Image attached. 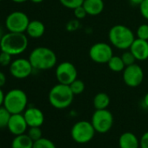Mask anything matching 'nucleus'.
I'll use <instances>...</instances> for the list:
<instances>
[{"instance_id": "f257e3e1", "label": "nucleus", "mask_w": 148, "mask_h": 148, "mask_svg": "<svg viewBox=\"0 0 148 148\" xmlns=\"http://www.w3.org/2000/svg\"><path fill=\"white\" fill-rule=\"evenodd\" d=\"M29 60L34 68L38 71H45L53 68L57 64V55L50 48L39 46L32 51Z\"/></svg>"}, {"instance_id": "f03ea898", "label": "nucleus", "mask_w": 148, "mask_h": 148, "mask_svg": "<svg viewBox=\"0 0 148 148\" xmlns=\"http://www.w3.org/2000/svg\"><path fill=\"white\" fill-rule=\"evenodd\" d=\"M28 44V38L25 33L8 32L0 41V49L1 51H5L12 56H17L25 51Z\"/></svg>"}, {"instance_id": "7ed1b4c3", "label": "nucleus", "mask_w": 148, "mask_h": 148, "mask_svg": "<svg viewBox=\"0 0 148 148\" xmlns=\"http://www.w3.org/2000/svg\"><path fill=\"white\" fill-rule=\"evenodd\" d=\"M108 38L110 44L119 50H127L135 40V34L128 26L124 25H113L109 32Z\"/></svg>"}, {"instance_id": "20e7f679", "label": "nucleus", "mask_w": 148, "mask_h": 148, "mask_svg": "<svg viewBox=\"0 0 148 148\" xmlns=\"http://www.w3.org/2000/svg\"><path fill=\"white\" fill-rule=\"evenodd\" d=\"M74 96L70 86L58 83L50 90L48 99L52 107L63 110L71 105Z\"/></svg>"}, {"instance_id": "39448f33", "label": "nucleus", "mask_w": 148, "mask_h": 148, "mask_svg": "<svg viewBox=\"0 0 148 148\" xmlns=\"http://www.w3.org/2000/svg\"><path fill=\"white\" fill-rule=\"evenodd\" d=\"M28 98L21 89H12L5 96L4 106L11 114L23 113L27 108Z\"/></svg>"}, {"instance_id": "423d86ee", "label": "nucleus", "mask_w": 148, "mask_h": 148, "mask_svg": "<svg viewBox=\"0 0 148 148\" xmlns=\"http://www.w3.org/2000/svg\"><path fill=\"white\" fill-rule=\"evenodd\" d=\"M95 129L91 122L80 120L75 123L71 129V136L72 139L78 144H86L90 142L94 135Z\"/></svg>"}, {"instance_id": "0eeeda50", "label": "nucleus", "mask_w": 148, "mask_h": 148, "mask_svg": "<svg viewBox=\"0 0 148 148\" xmlns=\"http://www.w3.org/2000/svg\"><path fill=\"white\" fill-rule=\"evenodd\" d=\"M91 123L96 132L106 133L113 125V115L107 109L95 110L92 116Z\"/></svg>"}, {"instance_id": "6e6552de", "label": "nucleus", "mask_w": 148, "mask_h": 148, "mask_svg": "<svg viewBox=\"0 0 148 148\" xmlns=\"http://www.w3.org/2000/svg\"><path fill=\"white\" fill-rule=\"evenodd\" d=\"M30 21L27 14L23 12L16 11L7 16L5 19V27L8 32H11L25 33Z\"/></svg>"}, {"instance_id": "1a4fd4ad", "label": "nucleus", "mask_w": 148, "mask_h": 148, "mask_svg": "<svg viewBox=\"0 0 148 148\" xmlns=\"http://www.w3.org/2000/svg\"><path fill=\"white\" fill-rule=\"evenodd\" d=\"M55 75L58 83L70 86L74 80L78 79V71L72 63L64 61L58 64Z\"/></svg>"}, {"instance_id": "9d476101", "label": "nucleus", "mask_w": 148, "mask_h": 148, "mask_svg": "<svg viewBox=\"0 0 148 148\" xmlns=\"http://www.w3.org/2000/svg\"><path fill=\"white\" fill-rule=\"evenodd\" d=\"M113 56L112 45L105 42L95 43L90 47L89 57L97 64H107L110 58Z\"/></svg>"}, {"instance_id": "9b49d317", "label": "nucleus", "mask_w": 148, "mask_h": 148, "mask_svg": "<svg viewBox=\"0 0 148 148\" xmlns=\"http://www.w3.org/2000/svg\"><path fill=\"white\" fill-rule=\"evenodd\" d=\"M122 72L124 83L129 87H138L142 84L144 80V71L142 67L136 63L125 66Z\"/></svg>"}, {"instance_id": "f8f14e48", "label": "nucleus", "mask_w": 148, "mask_h": 148, "mask_svg": "<svg viewBox=\"0 0 148 148\" xmlns=\"http://www.w3.org/2000/svg\"><path fill=\"white\" fill-rule=\"evenodd\" d=\"M34 68L32 67L29 58H17L10 64V72L12 76L18 79H24L28 78L32 73Z\"/></svg>"}, {"instance_id": "ddd939ff", "label": "nucleus", "mask_w": 148, "mask_h": 148, "mask_svg": "<svg viewBox=\"0 0 148 148\" xmlns=\"http://www.w3.org/2000/svg\"><path fill=\"white\" fill-rule=\"evenodd\" d=\"M28 127L29 126L23 113H16L11 115L7 128L12 134L14 136L24 134L27 131Z\"/></svg>"}, {"instance_id": "4468645a", "label": "nucleus", "mask_w": 148, "mask_h": 148, "mask_svg": "<svg viewBox=\"0 0 148 148\" xmlns=\"http://www.w3.org/2000/svg\"><path fill=\"white\" fill-rule=\"evenodd\" d=\"M23 114L29 127H40L45 122V115L39 108L34 106L27 107L25 111L23 112Z\"/></svg>"}, {"instance_id": "2eb2a0df", "label": "nucleus", "mask_w": 148, "mask_h": 148, "mask_svg": "<svg viewBox=\"0 0 148 148\" xmlns=\"http://www.w3.org/2000/svg\"><path fill=\"white\" fill-rule=\"evenodd\" d=\"M129 50L132 51L136 60L145 61L148 59V40L136 38Z\"/></svg>"}, {"instance_id": "dca6fc26", "label": "nucleus", "mask_w": 148, "mask_h": 148, "mask_svg": "<svg viewBox=\"0 0 148 148\" xmlns=\"http://www.w3.org/2000/svg\"><path fill=\"white\" fill-rule=\"evenodd\" d=\"M82 5L87 15L92 17L101 14L105 8V3L103 0H85Z\"/></svg>"}, {"instance_id": "f3484780", "label": "nucleus", "mask_w": 148, "mask_h": 148, "mask_svg": "<svg viewBox=\"0 0 148 148\" xmlns=\"http://www.w3.org/2000/svg\"><path fill=\"white\" fill-rule=\"evenodd\" d=\"M119 148H139V139L130 132H124L119 138Z\"/></svg>"}, {"instance_id": "a211bd4d", "label": "nucleus", "mask_w": 148, "mask_h": 148, "mask_svg": "<svg viewBox=\"0 0 148 148\" xmlns=\"http://www.w3.org/2000/svg\"><path fill=\"white\" fill-rule=\"evenodd\" d=\"M45 26L41 21L32 20L30 21L25 32L32 38H39L45 34Z\"/></svg>"}, {"instance_id": "6ab92c4d", "label": "nucleus", "mask_w": 148, "mask_h": 148, "mask_svg": "<svg viewBox=\"0 0 148 148\" xmlns=\"http://www.w3.org/2000/svg\"><path fill=\"white\" fill-rule=\"evenodd\" d=\"M34 141L28 136L27 133L15 136L12 141V148H32Z\"/></svg>"}, {"instance_id": "aec40b11", "label": "nucleus", "mask_w": 148, "mask_h": 148, "mask_svg": "<svg viewBox=\"0 0 148 148\" xmlns=\"http://www.w3.org/2000/svg\"><path fill=\"white\" fill-rule=\"evenodd\" d=\"M110 105V97L106 92H99L93 98V106L96 110L107 109Z\"/></svg>"}, {"instance_id": "412c9836", "label": "nucleus", "mask_w": 148, "mask_h": 148, "mask_svg": "<svg viewBox=\"0 0 148 148\" xmlns=\"http://www.w3.org/2000/svg\"><path fill=\"white\" fill-rule=\"evenodd\" d=\"M108 68L113 72H121L125 68V65L119 56H112L107 62Z\"/></svg>"}, {"instance_id": "4be33fe9", "label": "nucleus", "mask_w": 148, "mask_h": 148, "mask_svg": "<svg viewBox=\"0 0 148 148\" xmlns=\"http://www.w3.org/2000/svg\"><path fill=\"white\" fill-rule=\"evenodd\" d=\"M70 88L74 95H79V94L83 93V92L85 91L86 85H85L84 81H82L81 79H76L70 85Z\"/></svg>"}, {"instance_id": "5701e85b", "label": "nucleus", "mask_w": 148, "mask_h": 148, "mask_svg": "<svg viewBox=\"0 0 148 148\" xmlns=\"http://www.w3.org/2000/svg\"><path fill=\"white\" fill-rule=\"evenodd\" d=\"M11 115L10 112L4 106H0V129L7 127Z\"/></svg>"}, {"instance_id": "b1692460", "label": "nucleus", "mask_w": 148, "mask_h": 148, "mask_svg": "<svg viewBox=\"0 0 148 148\" xmlns=\"http://www.w3.org/2000/svg\"><path fill=\"white\" fill-rule=\"evenodd\" d=\"M32 148H57V147L51 140L43 137L40 139L34 141Z\"/></svg>"}, {"instance_id": "393cba45", "label": "nucleus", "mask_w": 148, "mask_h": 148, "mask_svg": "<svg viewBox=\"0 0 148 148\" xmlns=\"http://www.w3.org/2000/svg\"><path fill=\"white\" fill-rule=\"evenodd\" d=\"M85 0H59L60 4L70 10H74L75 8L83 5Z\"/></svg>"}, {"instance_id": "a878e982", "label": "nucleus", "mask_w": 148, "mask_h": 148, "mask_svg": "<svg viewBox=\"0 0 148 148\" xmlns=\"http://www.w3.org/2000/svg\"><path fill=\"white\" fill-rule=\"evenodd\" d=\"M27 134L33 141H37V140L40 139L41 138H43V132L39 126L29 127Z\"/></svg>"}, {"instance_id": "bb28decb", "label": "nucleus", "mask_w": 148, "mask_h": 148, "mask_svg": "<svg viewBox=\"0 0 148 148\" xmlns=\"http://www.w3.org/2000/svg\"><path fill=\"white\" fill-rule=\"evenodd\" d=\"M136 38L144 39V40H148V25L147 24H142L137 28Z\"/></svg>"}, {"instance_id": "cd10ccee", "label": "nucleus", "mask_w": 148, "mask_h": 148, "mask_svg": "<svg viewBox=\"0 0 148 148\" xmlns=\"http://www.w3.org/2000/svg\"><path fill=\"white\" fill-rule=\"evenodd\" d=\"M121 58H122V60H123L125 66L133 64L136 62V58H135V57L133 56V54L132 53V51L130 50L129 51L125 50V51H124L123 54L121 55Z\"/></svg>"}, {"instance_id": "c85d7f7f", "label": "nucleus", "mask_w": 148, "mask_h": 148, "mask_svg": "<svg viewBox=\"0 0 148 148\" xmlns=\"http://www.w3.org/2000/svg\"><path fill=\"white\" fill-rule=\"evenodd\" d=\"M12 55H11L8 52L5 51H1L0 53V65L1 66H10V64H12Z\"/></svg>"}, {"instance_id": "c756f323", "label": "nucleus", "mask_w": 148, "mask_h": 148, "mask_svg": "<svg viewBox=\"0 0 148 148\" xmlns=\"http://www.w3.org/2000/svg\"><path fill=\"white\" fill-rule=\"evenodd\" d=\"M73 14H74V17L76 18L77 20L83 19L87 16V13H86L85 8L83 7V5H80V6L74 9L73 10Z\"/></svg>"}, {"instance_id": "7c9ffc66", "label": "nucleus", "mask_w": 148, "mask_h": 148, "mask_svg": "<svg viewBox=\"0 0 148 148\" xmlns=\"http://www.w3.org/2000/svg\"><path fill=\"white\" fill-rule=\"evenodd\" d=\"M138 7H139V12L142 17L145 19L148 20V0H144Z\"/></svg>"}, {"instance_id": "2f4dec72", "label": "nucleus", "mask_w": 148, "mask_h": 148, "mask_svg": "<svg viewBox=\"0 0 148 148\" xmlns=\"http://www.w3.org/2000/svg\"><path fill=\"white\" fill-rule=\"evenodd\" d=\"M139 148H148V131L141 136L139 139Z\"/></svg>"}, {"instance_id": "473e14b6", "label": "nucleus", "mask_w": 148, "mask_h": 148, "mask_svg": "<svg viewBox=\"0 0 148 148\" xmlns=\"http://www.w3.org/2000/svg\"><path fill=\"white\" fill-rule=\"evenodd\" d=\"M78 22L79 21H70L69 24H68V26H67L68 30L69 31H73V30L78 29V27H79Z\"/></svg>"}, {"instance_id": "72a5a7b5", "label": "nucleus", "mask_w": 148, "mask_h": 148, "mask_svg": "<svg viewBox=\"0 0 148 148\" xmlns=\"http://www.w3.org/2000/svg\"><path fill=\"white\" fill-rule=\"evenodd\" d=\"M6 83V76L5 74L0 71V88H2Z\"/></svg>"}, {"instance_id": "f704fd0d", "label": "nucleus", "mask_w": 148, "mask_h": 148, "mask_svg": "<svg viewBox=\"0 0 148 148\" xmlns=\"http://www.w3.org/2000/svg\"><path fill=\"white\" fill-rule=\"evenodd\" d=\"M144 0H129V2L132 5H134V6H139L142 2Z\"/></svg>"}, {"instance_id": "c9c22d12", "label": "nucleus", "mask_w": 148, "mask_h": 148, "mask_svg": "<svg viewBox=\"0 0 148 148\" xmlns=\"http://www.w3.org/2000/svg\"><path fill=\"white\" fill-rule=\"evenodd\" d=\"M5 94L4 93L3 90L0 88V106H4V101H5Z\"/></svg>"}, {"instance_id": "e433bc0d", "label": "nucleus", "mask_w": 148, "mask_h": 148, "mask_svg": "<svg viewBox=\"0 0 148 148\" xmlns=\"http://www.w3.org/2000/svg\"><path fill=\"white\" fill-rule=\"evenodd\" d=\"M143 104H144V106H145L146 108H148V92H146V93H145V95L144 96V99H143Z\"/></svg>"}, {"instance_id": "4c0bfd02", "label": "nucleus", "mask_w": 148, "mask_h": 148, "mask_svg": "<svg viewBox=\"0 0 148 148\" xmlns=\"http://www.w3.org/2000/svg\"><path fill=\"white\" fill-rule=\"evenodd\" d=\"M5 34V33L4 32L3 27H2V26H0V41L2 40V38H3V37H4Z\"/></svg>"}, {"instance_id": "58836bf2", "label": "nucleus", "mask_w": 148, "mask_h": 148, "mask_svg": "<svg viewBox=\"0 0 148 148\" xmlns=\"http://www.w3.org/2000/svg\"><path fill=\"white\" fill-rule=\"evenodd\" d=\"M12 1L14 3H17V4H23V3L28 1V0H12Z\"/></svg>"}, {"instance_id": "ea45409f", "label": "nucleus", "mask_w": 148, "mask_h": 148, "mask_svg": "<svg viewBox=\"0 0 148 148\" xmlns=\"http://www.w3.org/2000/svg\"><path fill=\"white\" fill-rule=\"evenodd\" d=\"M30 1H32L34 4H40L44 1V0H30Z\"/></svg>"}, {"instance_id": "a19ab883", "label": "nucleus", "mask_w": 148, "mask_h": 148, "mask_svg": "<svg viewBox=\"0 0 148 148\" xmlns=\"http://www.w3.org/2000/svg\"><path fill=\"white\" fill-rule=\"evenodd\" d=\"M0 1H2V0H0Z\"/></svg>"}, {"instance_id": "79ce46f5", "label": "nucleus", "mask_w": 148, "mask_h": 148, "mask_svg": "<svg viewBox=\"0 0 148 148\" xmlns=\"http://www.w3.org/2000/svg\"><path fill=\"white\" fill-rule=\"evenodd\" d=\"M0 66H1V65H0Z\"/></svg>"}]
</instances>
